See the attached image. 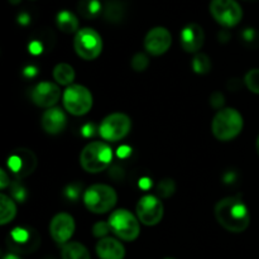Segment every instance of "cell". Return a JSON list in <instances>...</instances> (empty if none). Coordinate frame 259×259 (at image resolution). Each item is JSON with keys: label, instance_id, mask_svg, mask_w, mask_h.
Segmentation results:
<instances>
[{"label": "cell", "instance_id": "obj_1", "mask_svg": "<svg viewBox=\"0 0 259 259\" xmlns=\"http://www.w3.org/2000/svg\"><path fill=\"white\" fill-rule=\"evenodd\" d=\"M214 214L218 223L230 233H243L249 227V210L239 196H228L218 201Z\"/></svg>", "mask_w": 259, "mask_h": 259}, {"label": "cell", "instance_id": "obj_2", "mask_svg": "<svg viewBox=\"0 0 259 259\" xmlns=\"http://www.w3.org/2000/svg\"><path fill=\"white\" fill-rule=\"evenodd\" d=\"M244 119L242 114L233 108L220 109L212 118V136L220 142H229L237 138L243 131Z\"/></svg>", "mask_w": 259, "mask_h": 259}, {"label": "cell", "instance_id": "obj_3", "mask_svg": "<svg viewBox=\"0 0 259 259\" xmlns=\"http://www.w3.org/2000/svg\"><path fill=\"white\" fill-rule=\"evenodd\" d=\"M113 161V151L104 142H91L81 151L80 164L88 174L105 171Z\"/></svg>", "mask_w": 259, "mask_h": 259}, {"label": "cell", "instance_id": "obj_4", "mask_svg": "<svg viewBox=\"0 0 259 259\" xmlns=\"http://www.w3.org/2000/svg\"><path fill=\"white\" fill-rule=\"evenodd\" d=\"M83 204L86 209L94 214H105L114 209L118 201L115 190L109 185L96 184L83 192Z\"/></svg>", "mask_w": 259, "mask_h": 259}, {"label": "cell", "instance_id": "obj_5", "mask_svg": "<svg viewBox=\"0 0 259 259\" xmlns=\"http://www.w3.org/2000/svg\"><path fill=\"white\" fill-rule=\"evenodd\" d=\"M111 232L124 242H134L141 234V222L126 209H118L109 217Z\"/></svg>", "mask_w": 259, "mask_h": 259}, {"label": "cell", "instance_id": "obj_6", "mask_svg": "<svg viewBox=\"0 0 259 259\" xmlns=\"http://www.w3.org/2000/svg\"><path fill=\"white\" fill-rule=\"evenodd\" d=\"M63 108L75 116H82L91 110L94 98L88 88L77 83L67 86L62 94Z\"/></svg>", "mask_w": 259, "mask_h": 259}, {"label": "cell", "instance_id": "obj_7", "mask_svg": "<svg viewBox=\"0 0 259 259\" xmlns=\"http://www.w3.org/2000/svg\"><path fill=\"white\" fill-rule=\"evenodd\" d=\"M103 38L93 28L78 29L73 39V48L78 57L85 61L96 60L103 52Z\"/></svg>", "mask_w": 259, "mask_h": 259}, {"label": "cell", "instance_id": "obj_8", "mask_svg": "<svg viewBox=\"0 0 259 259\" xmlns=\"http://www.w3.org/2000/svg\"><path fill=\"white\" fill-rule=\"evenodd\" d=\"M7 244L14 254H29L38 249L40 238L37 230L32 228L17 227L8 235Z\"/></svg>", "mask_w": 259, "mask_h": 259}, {"label": "cell", "instance_id": "obj_9", "mask_svg": "<svg viewBox=\"0 0 259 259\" xmlns=\"http://www.w3.org/2000/svg\"><path fill=\"white\" fill-rule=\"evenodd\" d=\"M209 10L211 17L223 27H235L243 19V9L237 0H211Z\"/></svg>", "mask_w": 259, "mask_h": 259}, {"label": "cell", "instance_id": "obj_10", "mask_svg": "<svg viewBox=\"0 0 259 259\" xmlns=\"http://www.w3.org/2000/svg\"><path fill=\"white\" fill-rule=\"evenodd\" d=\"M132 129V120L126 114L113 113L101 121L99 134L106 142H118L125 138Z\"/></svg>", "mask_w": 259, "mask_h": 259}, {"label": "cell", "instance_id": "obj_11", "mask_svg": "<svg viewBox=\"0 0 259 259\" xmlns=\"http://www.w3.org/2000/svg\"><path fill=\"white\" fill-rule=\"evenodd\" d=\"M137 218L146 227H154L163 219L164 206L154 195H144L139 199L136 207Z\"/></svg>", "mask_w": 259, "mask_h": 259}, {"label": "cell", "instance_id": "obj_12", "mask_svg": "<svg viewBox=\"0 0 259 259\" xmlns=\"http://www.w3.org/2000/svg\"><path fill=\"white\" fill-rule=\"evenodd\" d=\"M35 167H37V157L30 149H15L8 158V168L17 179L28 177L34 172Z\"/></svg>", "mask_w": 259, "mask_h": 259}, {"label": "cell", "instance_id": "obj_13", "mask_svg": "<svg viewBox=\"0 0 259 259\" xmlns=\"http://www.w3.org/2000/svg\"><path fill=\"white\" fill-rule=\"evenodd\" d=\"M75 229V219L72 215L67 214V212H60V214L55 215L50 223L51 238L57 244H67L68 240L72 238Z\"/></svg>", "mask_w": 259, "mask_h": 259}, {"label": "cell", "instance_id": "obj_14", "mask_svg": "<svg viewBox=\"0 0 259 259\" xmlns=\"http://www.w3.org/2000/svg\"><path fill=\"white\" fill-rule=\"evenodd\" d=\"M172 45V34L164 27H154L144 37V48L152 56H162Z\"/></svg>", "mask_w": 259, "mask_h": 259}, {"label": "cell", "instance_id": "obj_15", "mask_svg": "<svg viewBox=\"0 0 259 259\" xmlns=\"http://www.w3.org/2000/svg\"><path fill=\"white\" fill-rule=\"evenodd\" d=\"M61 90L57 83L50 81L38 82L30 93V99L33 103L39 108L51 109L55 108L56 104L60 101Z\"/></svg>", "mask_w": 259, "mask_h": 259}, {"label": "cell", "instance_id": "obj_16", "mask_svg": "<svg viewBox=\"0 0 259 259\" xmlns=\"http://www.w3.org/2000/svg\"><path fill=\"white\" fill-rule=\"evenodd\" d=\"M181 46L186 52L199 53L205 42V32L196 23H190L185 25L180 34Z\"/></svg>", "mask_w": 259, "mask_h": 259}, {"label": "cell", "instance_id": "obj_17", "mask_svg": "<svg viewBox=\"0 0 259 259\" xmlns=\"http://www.w3.org/2000/svg\"><path fill=\"white\" fill-rule=\"evenodd\" d=\"M43 131L51 136H57L62 133L67 125V118L63 110L60 108H51L43 113L42 119H40Z\"/></svg>", "mask_w": 259, "mask_h": 259}, {"label": "cell", "instance_id": "obj_18", "mask_svg": "<svg viewBox=\"0 0 259 259\" xmlns=\"http://www.w3.org/2000/svg\"><path fill=\"white\" fill-rule=\"evenodd\" d=\"M96 254L100 259H124L125 248L115 238L105 237L96 244Z\"/></svg>", "mask_w": 259, "mask_h": 259}, {"label": "cell", "instance_id": "obj_19", "mask_svg": "<svg viewBox=\"0 0 259 259\" xmlns=\"http://www.w3.org/2000/svg\"><path fill=\"white\" fill-rule=\"evenodd\" d=\"M56 23L61 32L66 33V34H71V33L78 32V19L73 13L68 12V10H61L56 17Z\"/></svg>", "mask_w": 259, "mask_h": 259}, {"label": "cell", "instance_id": "obj_20", "mask_svg": "<svg viewBox=\"0 0 259 259\" xmlns=\"http://www.w3.org/2000/svg\"><path fill=\"white\" fill-rule=\"evenodd\" d=\"M62 259H91L90 252L83 244L78 242H68L61 249Z\"/></svg>", "mask_w": 259, "mask_h": 259}, {"label": "cell", "instance_id": "obj_21", "mask_svg": "<svg viewBox=\"0 0 259 259\" xmlns=\"http://www.w3.org/2000/svg\"><path fill=\"white\" fill-rule=\"evenodd\" d=\"M17 217V205L10 196L0 195V225H7Z\"/></svg>", "mask_w": 259, "mask_h": 259}, {"label": "cell", "instance_id": "obj_22", "mask_svg": "<svg viewBox=\"0 0 259 259\" xmlns=\"http://www.w3.org/2000/svg\"><path fill=\"white\" fill-rule=\"evenodd\" d=\"M75 70L68 63H58L55 68H53V78L57 82V85L62 86H70L72 85L73 80H75Z\"/></svg>", "mask_w": 259, "mask_h": 259}, {"label": "cell", "instance_id": "obj_23", "mask_svg": "<svg viewBox=\"0 0 259 259\" xmlns=\"http://www.w3.org/2000/svg\"><path fill=\"white\" fill-rule=\"evenodd\" d=\"M77 10L85 19H94L103 10V5L99 0H80L77 4Z\"/></svg>", "mask_w": 259, "mask_h": 259}, {"label": "cell", "instance_id": "obj_24", "mask_svg": "<svg viewBox=\"0 0 259 259\" xmlns=\"http://www.w3.org/2000/svg\"><path fill=\"white\" fill-rule=\"evenodd\" d=\"M104 15L109 22L119 23L125 15V7L121 2L118 0H111L106 4L105 10H104Z\"/></svg>", "mask_w": 259, "mask_h": 259}, {"label": "cell", "instance_id": "obj_25", "mask_svg": "<svg viewBox=\"0 0 259 259\" xmlns=\"http://www.w3.org/2000/svg\"><path fill=\"white\" fill-rule=\"evenodd\" d=\"M192 70L199 75H206L211 70V60L205 53H196L192 60Z\"/></svg>", "mask_w": 259, "mask_h": 259}, {"label": "cell", "instance_id": "obj_26", "mask_svg": "<svg viewBox=\"0 0 259 259\" xmlns=\"http://www.w3.org/2000/svg\"><path fill=\"white\" fill-rule=\"evenodd\" d=\"M244 83L250 93L259 95V68H252L248 71L244 77Z\"/></svg>", "mask_w": 259, "mask_h": 259}, {"label": "cell", "instance_id": "obj_27", "mask_svg": "<svg viewBox=\"0 0 259 259\" xmlns=\"http://www.w3.org/2000/svg\"><path fill=\"white\" fill-rule=\"evenodd\" d=\"M176 191V184L174 180H162L157 185V194L163 199H168Z\"/></svg>", "mask_w": 259, "mask_h": 259}, {"label": "cell", "instance_id": "obj_28", "mask_svg": "<svg viewBox=\"0 0 259 259\" xmlns=\"http://www.w3.org/2000/svg\"><path fill=\"white\" fill-rule=\"evenodd\" d=\"M149 65V58L148 56L144 55V53H137L133 56L131 61V66L136 72H143L147 70Z\"/></svg>", "mask_w": 259, "mask_h": 259}, {"label": "cell", "instance_id": "obj_29", "mask_svg": "<svg viewBox=\"0 0 259 259\" xmlns=\"http://www.w3.org/2000/svg\"><path fill=\"white\" fill-rule=\"evenodd\" d=\"M110 230H111V228H110V225H109V223L99 222L94 225L93 234L95 235L96 238H100V239H103V238H105L106 235L109 234V232H110Z\"/></svg>", "mask_w": 259, "mask_h": 259}, {"label": "cell", "instance_id": "obj_30", "mask_svg": "<svg viewBox=\"0 0 259 259\" xmlns=\"http://www.w3.org/2000/svg\"><path fill=\"white\" fill-rule=\"evenodd\" d=\"M210 104H211L215 109H220L224 105V95H223L222 93H214L211 95Z\"/></svg>", "mask_w": 259, "mask_h": 259}, {"label": "cell", "instance_id": "obj_31", "mask_svg": "<svg viewBox=\"0 0 259 259\" xmlns=\"http://www.w3.org/2000/svg\"><path fill=\"white\" fill-rule=\"evenodd\" d=\"M9 185H10V179L8 177L7 172H5V169H0V189L2 190L7 189Z\"/></svg>", "mask_w": 259, "mask_h": 259}, {"label": "cell", "instance_id": "obj_32", "mask_svg": "<svg viewBox=\"0 0 259 259\" xmlns=\"http://www.w3.org/2000/svg\"><path fill=\"white\" fill-rule=\"evenodd\" d=\"M29 52L33 53V55H39L42 52V45L37 40H33L29 45Z\"/></svg>", "mask_w": 259, "mask_h": 259}, {"label": "cell", "instance_id": "obj_33", "mask_svg": "<svg viewBox=\"0 0 259 259\" xmlns=\"http://www.w3.org/2000/svg\"><path fill=\"white\" fill-rule=\"evenodd\" d=\"M30 22V17L27 14V13H20L19 15H18V23L22 25H27L29 24Z\"/></svg>", "mask_w": 259, "mask_h": 259}, {"label": "cell", "instance_id": "obj_34", "mask_svg": "<svg viewBox=\"0 0 259 259\" xmlns=\"http://www.w3.org/2000/svg\"><path fill=\"white\" fill-rule=\"evenodd\" d=\"M131 151H132V149L129 148L128 146H121L120 148H119V151H118V156L121 157V158H124V157H126V156H129V154H131Z\"/></svg>", "mask_w": 259, "mask_h": 259}, {"label": "cell", "instance_id": "obj_35", "mask_svg": "<svg viewBox=\"0 0 259 259\" xmlns=\"http://www.w3.org/2000/svg\"><path fill=\"white\" fill-rule=\"evenodd\" d=\"M81 132H82V134L85 137H91L94 134V126L91 125V124H88V125L83 126Z\"/></svg>", "mask_w": 259, "mask_h": 259}, {"label": "cell", "instance_id": "obj_36", "mask_svg": "<svg viewBox=\"0 0 259 259\" xmlns=\"http://www.w3.org/2000/svg\"><path fill=\"white\" fill-rule=\"evenodd\" d=\"M139 186H141V189L143 190H148L149 187L152 186V182L149 181L148 179H141V181H139Z\"/></svg>", "mask_w": 259, "mask_h": 259}, {"label": "cell", "instance_id": "obj_37", "mask_svg": "<svg viewBox=\"0 0 259 259\" xmlns=\"http://www.w3.org/2000/svg\"><path fill=\"white\" fill-rule=\"evenodd\" d=\"M23 73H24L25 76H28V77H29V76H30V77H33V76H34L35 73H37V70H35V68L33 67V66H28V67L25 68L24 72H23Z\"/></svg>", "mask_w": 259, "mask_h": 259}, {"label": "cell", "instance_id": "obj_38", "mask_svg": "<svg viewBox=\"0 0 259 259\" xmlns=\"http://www.w3.org/2000/svg\"><path fill=\"white\" fill-rule=\"evenodd\" d=\"M243 35H244V38L247 40H252L253 38H254V30H253V29H247L244 33H243Z\"/></svg>", "mask_w": 259, "mask_h": 259}, {"label": "cell", "instance_id": "obj_39", "mask_svg": "<svg viewBox=\"0 0 259 259\" xmlns=\"http://www.w3.org/2000/svg\"><path fill=\"white\" fill-rule=\"evenodd\" d=\"M3 259H20V258H19V255H18V254H14V253H9V254L4 255Z\"/></svg>", "mask_w": 259, "mask_h": 259}, {"label": "cell", "instance_id": "obj_40", "mask_svg": "<svg viewBox=\"0 0 259 259\" xmlns=\"http://www.w3.org/2000/svg\"><path fill=\"white\" fill-rule=\"evenodd\" d=\"M10 2V4H13V5H17V4H19L20 3V0H9Z\"/></svg>", "mask_w": 259, "mask_h": 259}, {"label": "cell", "instance_id": "obj_41", "mask_svg": "<svg viewBox=\"0 0 259 259\" xmlns=\"http://www.w3.org/2000/svg\"><path fill=\"white\" fill-rule=\"evenodd\" d=\"M255 148H257V152H258V154H259V136H258V138H257V142H255Z\"/></svg>", "mask_w": 259, "mask_h": 259}, {"label": "cell", "instance_id": "obj_42", "mask_svg": "<svg viewBox=\"0 0 259 259\" xmlns=\"http://www.w3.org/2000/svg\"><path fill=\"white\" fill-rule=\"evenodd\" d=\"M164 259H175V258H164Z\"/></svg>", "mask_w": 259, "mask_h": 259}]
</instances>
